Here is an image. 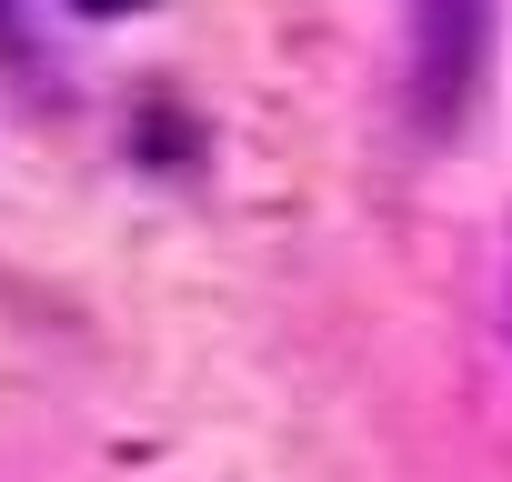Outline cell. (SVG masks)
I'll return each mask as SVG.
<instances>
[{
    "instance_id": "6da1fadb",
    "label": "cell",
    "mask_w": 512,
    "mask_h": 482,
    "mask_svg": "<svg viewBox=\"0 0 512 482\" xmlns=\"http://www.w3.org/2000/svg\"><path fill=\"white\" fill-rule=\"evenodd\" d=\"M492 61V0H412V111L422 131L462 121Z\"/></svg>"
},
{
    "instance_id": "7a4b0ae2",
    "label": "cell",
    "mask_w": 512,
    "mask_h": 482,
    "mask_svg": "<svg viewBox=\"0 0 512 482\" xmlns=\"http://www.w3.org/2000/svg\"><path fill=\"white\" fill-rule=\"evenodd\" d=\"M71 11H91V21H111V11H141V0H71Z\"/></svg>"
}]
</instances>
